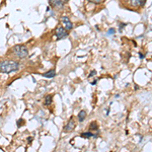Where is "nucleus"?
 <instances>
[{"label": "nucleus", "mask_w": 152, "mask_h": 152, "mask_svg": "<svg viewBox=\"0 0 152 152\" xmlns=\"http://www.w3.org/2000/svg\"><path fill=\"white\" fill-rule=\"evenodd\" d=\"M12 54L15 56L16 58L18 59H23V58H26V56L28 55V50L26 46L23 45H18V46H14L11 50Z\"/></svg>", "instance_id": "obj_2"}, {"label": "nucleus", "mask_w": 152, "mask_h": 152, "mask_svg": "<svg viewBox=\"0 0 152 152\" xmlns=\"http://www.w3.org/2000/svg\"><path fill=\"white\" fill-rule=\"evenodd\" d=\"M146 3V0H130V5L132 7H141L144 6Z\"/></svg>", "instance_id": "obj_7"}, {"label": "nucleus", "mask_w": 152, "mask_h": 152, "mask_svg": "<svg viewBox=\"0 0 152 152\" xmlns=\"http://www.w3.org/2000/svg\"><path fill=\"white\" fill-rule=\"evenodd\" d=\"M90 2H94V3H96V4H99L100 3V2L102 1V0H89Z\"/></svg>", "instance_id": "obj_13"}, {"label": "nucleus", "mask_w": 152, "mask_h": 152, "mask_svg": "<svg viewBox=\"0 0 152 152\" xmlns=\"http://www.w3.org/2000/svg\"><path fill=\"white\" fill-rule=\"evenodd\" d=\"M52 104V95H47V96L45 97V105H50Z\"/></svg>", "instance_id": "obj_10"}, {"label": "nucleus", "mask_w": 152, "mask_h": 152, "mask_svg": "<svg viewBox=\"0 0 152 152\" xmlns=\"http://www.w3.org/2000/svg\"><path fill=\"white\" fill-rule=\"evenodd\" d=\"M62 1H64V2H66V1H68V0H62Z\"/></svg>", "instance_id": "obj_16"}, {"label": "nucleus", "mask_w": 152, "mask_h": 152, "mask_svg": "<svg viewBox=\"0 0 152 152\" xmlns=\"http://www.w3.org/2000/svg\"><path fill=\"white\" fill-rule=\"evenodd\" d=\"M114 33H115V29H114V28H111V29L109 31V34H110V35H112V34H114Z\"/></svg>", "instance_id": "obj_14"}, {"label": "nucleus", "mask_w": 152, "mask_h": 152, "mask_svg": "<svg viewBox=\"0 0 152 152\" xmlns=\"http://www.w3.org/2000/svg\"><path fill=\"white\" fill-rule=\"evenodd\" d=\"M94 136V134L91 132H87V133H82L81 134V137L82 138H90V137Z\"/></svg>", "instance_id": "obj_12"}, {"label": "nucleus", "mask_w": 152, "mask_h": 152, "mask_svg": "<svg viewBox=\"0 0 152 152\" xmlns=\"http://www.w3.org/2000/svg\"><path fill=\"white\" fill-rule=\"evenodd\" d=\"M75 127H76V123H75L74 119H73V118H71L69 121H68V123L66 124L64 130L66 132H71L72 130H74Z\"/></svg>", "instance_id": "obj_6"}, {"label": "nucleus", "mask_w": 152, "mask_h": 152, "mask_svg": "<svg viewBox=\"0 0 152 152\" xmlns=\"http://www.w3.org/2000/svg\"><path fill=\"white\" fill-rule=\"evenodd\" d=\"M89 129L90 130H97L99 129V125H97L96 122H92V123H90V125H89Z\"/></svg>", "instance_id": "obj_11"}, {"label": "nucleus", "mask_w": 152, "mask_h": 152, "mask_svg": "<svg viewBox=\"0 0 152 152\" xmlns=\"http://www.w3.org/2000/svg\"><path fill=\"white\" fill-rule=\"evenodd\" d=\"M67 36H68V31H66L63 26H58L56 28V37H57V39H59V40L64 39Z\"/></svg>", "instance_id": "obj_3"}, {"label": "nucleus", "mask_w": 152, "mask_h": 152, "mask_svg": "<svg viewBox=\"0 0 152 152\" xmlns=\"http://www.w3.org/2000/svg\"><path fill=\"white\" fill-rule=\"evenodd\" d=\"M61 21L63 23V28H64L66 31H71L73 28V23L70 21V19L67 18V16H63L61 18Z\"/></svg>", "instance_id": "obj_5"}, {"label": "nucleus", "mask_w": 152, "mask_h": 152, "mask_svg": "<svg viewBox=\"0 0 152 152\" xmlns=\"http://www.w3.org/2000/svg\"><path fill=\"white\" fill-rule=\"evenodd\" d=\"M44 77H46V78H53V77H55L56 76V71L55 70H49L48 72H46V73H44L43 74Z\"/></svg>", "instance_id": "obj_8"}, {"label": "nucleus", "mask_w": 152, "mask_h": 152, "mask_svg": "<svg viewBox=\"0 0 152 152\" xmlns=\"http://www.w3.org/2000/svg\"><path fill=\"white\" fill-rule=\"evenodd\" d=\"M95 74H96V72H95V71H94V72H92V73H90L89 77H91V76H94V75H95Z\"/></svg>", "instance_id": "obj_15"}, {"label": "nucleus", "mask_w": 152, "mask_h": 152, "mask_svg": "<svg viewBox=\"0 0 152 152\" xmlns=\"http://www.w3.org/2000/svg\"><path fill=\"white\" fill-rule=\"evenodd\" d=\"M19 68L18 62L13 60H4L0 62V72L10 73L13 71H18Z\"/></svg>", "instance_id": "obj_1"}, {"label": "nucleus", "mask_w": 152, "mask_h": 152, "mask_svg": "<svg viewBox=\"0 0 152 152\" xmlns=\"http://www.w3.org/2000/svg\"><path fill=\"white\" fill-rule=\"evenodd\" d=\"M49 4L55 9H62L64 7V1L62 0H49Z\"/></svg>", "instance_id": "obj_4"}, {"label": "nucleus", "mask_w": 152, "mask_h": 152, "mask_svg": "<svg viewBox=\"0 0 152 152\" xmlns=\"http://www.w3.org/2000/svg\"><path fill=\"white\" fill-rule=\"evenodd\" d=\"M86 118V113L85 111H80L79 114H78V121L79 122H83Z\"/></svg>", "instance_id": "obj_9"}]
</instances>
